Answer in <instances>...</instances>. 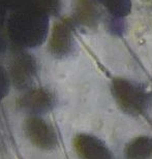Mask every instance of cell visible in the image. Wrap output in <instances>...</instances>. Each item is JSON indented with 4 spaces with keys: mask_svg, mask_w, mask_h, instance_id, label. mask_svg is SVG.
<instances>
[{
    "mask_svg": "<svg viewBox=\"0 0 152 159\" xmlns=\"http://www.w3.org/2000/svg\"><path fill=\"white\" fill-rule=\"evenodd\" d=\"M49 14L39 5L17 9L8 21V33L19 47L33 48L46 39Z\"/></svg>",
    "mask_w": 152,
    "mask_h": 159,
    "instance_id": "6da1fadb",
    "label": "cell"
},
{
    "mask_svg": "<svg viewBox=\"0 0 152 159\" xmlns=\"http://www.w3.org/2000/svg\"><path fill=\"white\" fill-rule=\"evenodd\" d=\"M111 92L117 106L123 113L138 117L146 113L150 95L144 86L132 80L116 78L112 81Z\"/></svg>",
    "mask_w": 152,
    "mask_h": 159,
    "instance_id": "7a4b0ae2",
    "label": "cell"
},
{
    "mask_svg": "<svg viewBox=\"0 0 152 159\" xmlns=\"http://www.w3.org/2000/svg\"><path fill=\"white\" fill-rule=\"evenodd\" d=\"M27 139L34 147L45 151H51L58 146V135L55 128L39 116H31L24 124Z\"/></svg>",
    "mask_w": 152,
    "mask_h": 159,
    "instance_id": "3957f363",
    "label": "cell"
},
{
    "mask_svg": "<svg viewBox=\"0 0 152 159\" xmlns=\"http://www.w3.org/2000/svg\"><path fill=\"white\" fill-rule=\"evenodd\" d=\"M72 145L79 159H115L110 148L95 135L77 134Z\"/></svg>",
    "mask_w": 152,
    "mask_h": 159,
    "instance_id": "277c9868",
    "label": "cell"
},
{
    "mask_svg": "<svg viewBox=\"0 0 152 159\" xmlns=\"http://www.w3.org/2000/svg\"><path fill=\"white\" fill-rule=\"evenodd\" d=\"M55 96L44 88L30 90L18 101V107L32 116H40L50 113L55 107Z\"/></svg>",
    "mask_w": 152,
    "mask_h": 159,
    "instance_id": "5b68a950",
    "label": "cell"
},
{
    "mask_svg": "<svg viewBox=\"0 0 152 159\" xmlns=\"http://www.w3.org/2000/svg\"><path fill=\"white\" fill-rule=\"evenodd\" d=\"M36 69L35 59L29 54L21 53L16 56L11 69V75L16 87L19 89L29 87L36 75Z\"/></svg>",
    "mask_w": 152,
    "mask_h": 159,
    "instance_id": "8992f818",
    "label": "cell"
},
{
    "mask_svg": "<svg viewBox=\"0 0 152 159\" xmlns=\"http://www.w3.org/2000/svg\"><path fill=\"white\" fill-rule=\"evenodd\" d=\"M72 22L71 20L61 21L53 30L50 49L56 57L67 56L72 50Z\"/></svg>",
    "mask_w": 152,
    "mask_h": 159,
    "instance_id": "52a82bcc",
    "label": "cell"
},
{
    "mask_svg": "<svg viewBox=\"0 0 152 159\" xmlns=\"http://www.w3.org/2000/svg\"><path fill=\"white\" fill-rule=\"evenodd\" d=\"M125 159H152V136L132 139L124 148Z\"/></svg>",
    "mask_w": 152,
    "mask_h": 159,
    "instance_id": "ba28073f",
    "label": "cell"
},
{
    "mask_svg": "<svg viewBox=\"0 0 152 159\" xmlns=\"http://www.w3.org/2000/svg\"><path fill=\"white\" fill-rule=\"evenodd\" d=\"M76 16L80 23L93 26L97 22L99 11L90 0H78L76 5Z\"/></svg>",
    "mask_w": 152,
    "mask_h": 159,
    "instance_id": "9c48e42d",
    "label": "cell"
},
{
    "mask_svg": "<svg viewBox=\"0 0 152 159\" xmlns=\"http://www.w3.org/2000/svg\"><path fill=\"white\" fill-rule=\"evenodd\" d=\"M114 18L123 19L131 11V0H96Z\"/></svg>",
    "mask_w": 152,
    "mask_h": 159,
    "instance_id": "30bf717a",
    "label": "cell"
},
{
    "mask_svg": "<svg viewBox=\"0 0 152 159\" xmlns=\"http://www.w3.org/2000/svg\"><path fill=\"white\" fill-rule=\"evenodd\" d=\"M9 91V80L7 74L0 64V100L3 99Z\"/></svg>",
    "mask_w": 152,
    "mask_h": 159,
    "instance_id": "8fae6325",
    "label": "cell"
},
{
    "mask_svg": "<svg viewBox=\"0 0 152 159\" xmlns=\"http://www.w3.org/2000/svg\"><path fill=\"white\" fill-rule=\"evenodd\" d=\"M4 1L7 6H12V8L17 11V9L28 7V6L35 4L36 0H4Z\"/></svg>",
    "mask_w": 152,
    "mask_h": 159,
    "instance_id": "7c38bea8",
    "label": "cell"
},
{
    "mask_svg": "<svg viewBox=\"0 0 152 159\" xmlns=\"http://www.w3.org/2000/svg\"><path fill=\"white\" fill-rule=\"evenodd\" d=\"M6 3L4 0H0V52L4 49V39L1 36V30L3 27V24H4L5 21V11H6Z\"/></svg>",
    "mask_w": 152,
    "mask_h": 159,
    "instance_id": "4fadbf2b",
    "label": "cell"
}]
</instances>
